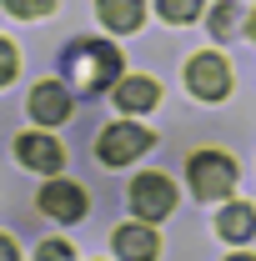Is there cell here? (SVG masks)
Instances as JSON below:
<instances>
[{
  "label": "cell",
  "mask_w": 256,
  "mask_h": 261,
  "mask_svg": "<svg viewBox=\"0 0 256 261\" xmlns=\"http://www.w3.org/2000/svg\"><path fill=\"white\" fill-rule=\"evenodd\" d=\"M31 116L40 121V126H61L65 116H70V91L56 86V81H40V86L31 91Z\"/></svg>",
  "instance_id": "8"
},
{
  "label": "cell",
  "mask_w": 256,
  "mask_h": 261,
  "mask_svg": "<svg viewBox=\"0 0 256 261\" xmlns=\"http://www.w3.org/2000/svg\"><path fill=\"white\" fill-rule=\"evenodd\" d=\"M131 211H136L141 221H166V216L176 211V186H171L161 171L136 176V181H131Z\"/></svg>",
  "instance_id": "4"
},
{
  "label": "cell",
  "mask_w": 256,
  "mask_h": 261,
  "mask_svg": "<svg viewBox=\"0 0 256 261\" xmlns=\"http://www.w3.org/2000/svg\"><path fill=\"white\" fill-rule=\"evenodd\" d=\"M5 10H10V15H20V20H40V15H50V10H56V0H5Z\"/></svg>",
  "instance_id": "15"
},
{
  "label": "cell",
  "mask_w": 256,
  "mask_h": 261,
  "mask_svg": "<svg viewBox=\"0 0 256 261\" xmlns=\"http://www.w3.org/2000/svg\"><path fill=\"white\" fill-rule=\"evenodd\" d=\"M65 70H70V86L75 91L96 96V91H106V86L121 81V50L106 45V40H86V45H75L65 56Z\"/></svg>",
  "instance_id": "1"
},
{
  "label": "cell",
  "mask_w": 256,
  "mask_h": 261,
  "mask_svg": "<svg viewBox=\"0 0 256 261\" xmlns=\"http://www.w3.org/2000/svg\"><path fill=\"white\" fill-rule=\"evenodd\" d=\"M96 10L116 35L141 31V20H146V0H96Z\"/></svg>",
  "instance_id": "10"
},
{
  "label": "cell",
  "mask_w": 256,
  "mask_h": 261,
  "mask_svg": "<svg viewBox=\"0 0 256 261\" xmlns=\"http://www.w3.org/2000/svg\"><path fill=\"white\" fill-rule=\"evenodd\" d=\"M161 251V241H156V231L151 226H121L116 231V256H156Z\"/></svg>",
  "instance_id": "12"
},
{
  "label": "cell",
  "mask_w": 256,
  "mask_h": 261,
  "mask_svg": "<svg viewBox=\"0 0 256 261\" xmlns=\"http://www.w3.org/2000/svg\"><path fill=\"white\" fill-rule=\"evenodd\" d=\"M0 261H15V241H5V236H0Z\"/></svg>",
  "instance_id": "18"
},
{
  "label": "cell",
  "mask_w": 256,
  "mask_h": 261,
  "mask_svg": "<svg viewBox=\"0 0 256 261\" xmlns=\"http://www.w3.org/2000/svg\"><path fill=\"white\" fill-rule=\"evenodd\" d=\"M161 100V86L151 75H131V81H116V111L126 116H141V111H156Z\"/></svg>",
  "instance_id": "9"
},
{
  "label": "cell",
  "mask_w": 256,
  "mask_h": 261,
  "mask_svg": "<svg viewBox=\"0 0 256 261\" xmlns=\"http://www.w3.org/2000/svg\"><path fill=\"white\" fill-rule=\"evenodd\" d=\"M40 256H45V261H50V256H70V246H65V241H45Z\"/></svg>",
  "instance_id": "17"
},
{
  "label": "cell",
  "mask_w": 256,
  "mask_h": 261,
  "mask_svg": "<svg viewBox=\"0 0 256 261\" xmlns=\"http://www.w3.org/2000/svg\"><path fill=\"white\" fill-rule=\"evenodd\" d=\"M15 156L31 166V171H45V176H56L65 166V151L56 136H40V130H31V136H15Z\"/></svg>",
  "instance_id": "7"
},
{
  "label": "cell",
  "mask_w": 256,
  "mask_h": 261,
  "mask_svg": "<svg viewBox=\"0 0 256 261\" xmlns=\"http://www.w3.org/2000/svg\"><path fill=\"white\" fill-rule=\"evenodd\" d=\"M86 186H75V181H50L45 191H40V211L45 216H56V221H81L86 216Z\"/></svg>",
  "instance_id": "6"
},
{
  "label": "cell",
  "mask_w": 256,
  "mask_h": 261,
  "mask_svg": "<svg viewBox=\"0 0 256 261\" xmlns=\"http://www.w3.org/2000/svg\"><path fill=\"white\" fill-rule=\"evenodd\" d=\"M186 86H191L196 100H226V91H231V65L216 50H201L186 65Z\"/></svg>",
  "instance_id": "5"
},
{
  "label": "cell",
  "mask_w": 256,
  "mask_h": 261,
  "mask_svg": "<svg viewBox=\"0 0 256 261\" xmlns=\"http://www.w3.org/2000/svg\"><path fill=\"white\" fill-rule=\"evenodd\" d=\"M186 181L201 201H216V196H231L236 191V161L221 156V151H196L191 166H186Z\"/></svg>",
  "instance_id": "2"
},
{
  "label": "cell",
  "mask_w": 256,
  "mask_h": 261,
  "mask_svg": "<svg viewBox=\"0 0 256 261\" xmlns=\"http://www.w3.org/2000/svg\"><path fill=\"white\" fill-rule=\"evenodd\" d=\"M246 35H251V40H256V10H251V25H246Z\"/></svg>",
  "instance_id": "19"
},
{
  "label": "cell",
  "mask_w": 256,
  "mask_h": 261,
  "mask_svg": "<svg viewBox=\"0 0 256 261\" xmlns=\"http://www.w3.org/2000/svg\"><path fill=\"white\" fill-rule=\"evenodd\" d=\"M236 20H241V10L226 0V5H216V10H211V25H206V31H211V35H236Z\"/></svg>",
  "instance_id": "14"
},
{
  "label": "cell",
  "mask_w": 256,
  "mask_h": 261,
  "mask_svg": "<svg viewBox=\"0 0 256 261\" xmlns=\"http://www.w3.org/2000/svg\"><path fill=\"white\" fill-rule=\"evenodd\" d=\"M15 70H20V50H15L10 40H0V86H10Z\"/></svg>",
  "instance_id": "16"
},
{
  "label": "cell",
  "mask_w": 256,
  "mask_h": 261,
  "mask_svg": "<svg viewBox=\"0 0 256 261\" xmlns=\"http://www.w3.org/2000/svg\"><path fill=\"white\" fill-rule=\"evenodd\" d=\"M161 20H171V25H191L196 15H201V0H156Z\"/></svg>",
  "instance_id": "13"
},
{
  "label": "cell",
  "mask_w": 256,
  "mask_h": 261,
  "mask_svg": "<svg viewBox=\"0 0 256 261\" xmlns=\"http://www.w3.org/2000/svg\"><path fill=\"white\" fill-rule=\"evenodd\" d=\"M156 146V136L146 126H136V121H116V126H106L100 130V141H96V156L106 166H131L141 151H151Z\"/></svg>",
  "instance_id": "3"
},
{
  "label": "cell",
  "mask_w": 256,
  "mask_h": 261,
  "mask_svg": "<svg viewBox=\"0 0 256 261\" xmlns=\"http://www.w3.org/2000/svg\"><path fill=\"white\" fill-rule=\"evenodd\" d=\"M216 231H221L226 241H246V236H256V206H246V201H231L221 216H216Z\"/></svg>",
  "instance_id": "11"
}]
</instances>
